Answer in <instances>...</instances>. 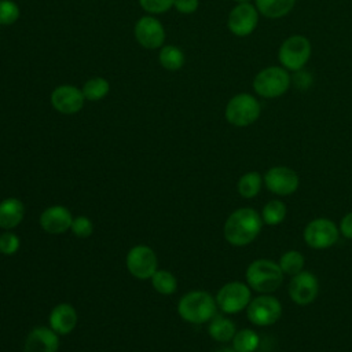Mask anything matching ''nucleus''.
I'll return each mask as SVG.
<instances>
[{
    "label": "nucleus",
    "instance_id": "obj_1",
    "mask_svg": "<svg viewBox=\"0 0 352 352\" xmlns=\"http://www.w3.org/2000/svg\"><path fill=\"white\" fill-rule=\"evenodd\" d=\"M263 217L252 208L232 212L224 224V236L234 246H243L256 239L261 231Z\"/></svg>",
    "mask_w": 352,
    "mask_h": 352
},
{
    "label": "nucleus",
    "instance_id": "obj_2",
    "mask_svg": "<svg viewBox=\"0 0 352 352\" xmlns=\"http://www.w3.org/2000/svg\"><path fill=\"white\" fill-rule=\"evenodd\" d=\"M216 300L204 290H192L186 293L177 304L179 315L190 323L201 324L210 320L216 315Z\"/></svg>",
    "mask_w": 352,
    "mask_h": 352
},
{
    "label": "nucleus",
    "instance_id": "obj_3",
    "mask_svg": "<svg viewBox=\"0 0 352 352\" xmlns=\"http://www.w3.org/2000/svg\"><path fill=\"white\" fill-rule=\"evenodd\" d=\"M292 84V76L283 66H267L253 78V91L264 98L274 99L287 92Z\"/></svg>",
    "mask_w": 352,
    "mask_h": 352
},
{
    "label": "nucleus",
    "instance_id": "obj_4",
    "mask_svg": "<svg viewBox=\"0 0 352 352\" xmlns=\"http://www.w3.org/2000/svg\"><path fill=\"white\" fill-rule=\"evenodd\" d=\"M246 280L249 286L258 293H271L276 290L283 280V271L279 264L258 258L249 264L246 270Z\"/></svg>",
    "mask_w": 352,
    "mask_h": 352
},
{
    "label": "nucleus",
    "instance_id": "obj_5",
    "mask_svg": "<svg viewBox=\"0 0 352 352\" xmlns=\"http://www.w3.org/2000/svg\"><path fill=\"white\" fill-rule=\"evenodd\" d=\"M261 104L256 96L248 92L234 95L226 104V120L234 126H249L258 120Z\"/></svg>",
    "mask_w": 352,
    "mask_h": 352
},
{
    "label": "nucleus",
    "instance_id": "obj_6",
    "mask_svg": "<svg viewBox=\"0 0 352 352\" xmlns=\"http://www.w3.org/2000/svg\"><path fill=\"white\" fill-rule=\"evenodd\" d=\"M311 52L312 45L308 37L302 34H293L282 41L278 50V59L280 66L286 70L298 72L308 63Z\"/></svg>",
    "mask_w": 352,
    "mask_h": 352
},
{
    "label": "nucleus",
    "instance_id": "obj_7",
    "mask_svg": "<svg viewBox=\"0 0 352 352\" xmlns=\"http://www.w3.org/2000/svg\"><path fill=\"white\" fill-rule=\"evenodd\" d=\"M258 11L252 3H238L228 14L227 28L236 37L250 36L258 25Z\"/></svg>",
    "mask_w": 352,
    "mask_h": 352
},
{
    "label": "nucleus",
    "instance_id": "obj_8",
    "mask_svg": "<svg viewBox=\"0 0 352 352\" xmlns=\"http://www.w3.org/2000/svg\"><path fill=\"white\" fill-rule=\"evenodd\" d=\"M250 289L242 282L226 283L216 294V304L226 314H236L250 302Z\"/></svg>",
    "mask_w": 352,
    "mask_h": 352
},
{
    "label": "nucleus",
    "instance_id": "obj_9",
    "mask_svg": "<svg viewBox=\"0 0 352 352\" xmlns=\"http://www.w3.org/2000/svg\"><path fill=\"white\" fill-rule=\"evenodd\" d=\"M282 315V305L272 296H258L248 305V319L256 326L274 324Z\"/></svg>",
    "mask_w": 352,
    "mask_h": 352
},
{
    "label": "nucleus",
    "instance_id": "obj_10",
    "mask_svg": "<svg viewBox=\"0 0 352 352\" xmlns=\"http://www.w3.org/2000/svg\"><path fill=\"white\" fill-rule=\"evenodd\" d=\"M340 231L329 219H315L304 230V241L312 249H327L338 239Z\"/></svg>",
    "mask_w": 352,
    "mask_h": 352
},
{
    "label": "nucleus",
    "instance_id": "obj_11",
    "mask_svg": "<svg viewBox=\"0 0 352 352\" xmlns=\"http://www.w3.org/2000/svg\"><path fill=\"white\" fill-rule=\"evenodd\" d=\"M126 268L138 279H148L158 270L154 250L146 245L133 246L126 254Z\"/></svg>",
    "mask_w": 352,
    "mask_h": 352
},
{
    "label": "nucleus",
    "instance_id": "obj_12",
    "mask_svg": "<svg viewBox=\"0 0 352 352\" xmlns=\"http://www.w3.org/2000/svg\"><path fill=\"white\" fill-rule=\"evenodd\" d=\"M133 33L136 41L147 50L160 48L165 41V29L162 23L157 18L150 15L142 16L135 23Z\"/></svg>",
    "mask_w": 352,
    "mask_h": 352
},
{
    "label": "nucleus",
    "instance_id": "obj_13",
    "mask_svg": "<svg viewBox=\"0 0 352 352\" xmlns=\"http://www.w3.org/2000/svg\"><path fill=\"white\" fill-rule=\"evenodd\" d=\"M84 100L82 91L70 84L59 85L51 92V104L62 114L78 113L84 106Z\"/></svg>",
    "mask_w": 352,
    "mask_h": 352
},
{
    "label": "nucleus",
    "instance_id": "obj_14",
    "mask_svg": "<svg viewBox=\"0 0 352 352\" xmlns=\"http://www.w3.org/2000/svg\"><path fill=\"white\" fill-rule=\"evenodd\" d=\"M319 293V283L314 274L301 271L293 275L289 283V296L298 305L311 304Z\"/></svg>",
    "mask_w": 352,
    "mask_h": 352
},
{
    "label": "nucleus",
    "instance_id": "obj_15",
    "mask_svg": "<svg viewBox=\"0 0 352 352\" xmlns=\"http://www.w3.org/2000/svg\"><path fill=\"white\" fill-rule=\"evenodd\" d=\"M264 183L267 188L276 195H290L297 190L300 179L292 168L274 166L267 170Z\"/></svg>",
    "mask_w": 352,
    "mask_h": 352
},
{
    "label": "nucleus",
    "instance_id": "obj_16",
    "mask_svg": "<svg viewBox=\"0 0 352 352\" xmlns=\"http://www.w3.org/2000/svg\"><path fill=\"white\" fill-rule=\"evenodd\" d=\"M72 213L67 208L54 205L47 208L40 216V226L48 234H62L72 227Z\"/></svg>",
    "mask_w": 352,
    "mask_h": 352
},
{
    "label": "nucleus",
    "instance_id": "obj_17",
    "mask_svg": "<svg viewBox=\"0 0 352 352\" xmlns=\"http://www.w3.org/2000/svg\"><path fill=\"white\" fill-rule=\"evenodd\" d=\"M59 346L58 334L45 326H40L33 329L23 345V352H56Z\"/></svg>",
    "mask_w": 352,
    "mask_h": 352
},
{
    "label": "nucleus",
    "instance_id": "obj_18",
    "mask_svg": "<svg viewBox=\"0 0 352 352\" xmlns=\"http://www.w3.org/2000/svg\"><path fill=\"white\" fill-rule=\"evenodd\" d=\"M50 327L56 334H69L77 324V314L76 309L67 304L60 302L55 305L50 314Z\"/></svg>",
    "mask_w": 352,
    "mask_h": 352
},
{
    "label": "nucleus",
    "instance_id": "obj_19",
    "mask_svg": "<svg viewBox=\"0 0 352 352\" xmlns=\"http://www.w3.org/2000/svg\"><path fill=\"white\" fill-rule=\"evenodd\" d=\"M25 206L18 198H6L0 202V227L4 230L15 228L23 219Z\"/></svg>",
    "mask_w": 352,
    "mask_h": 352
},
{
    "label": "nucleus",
    "instance_id": "obj_20",
    "mask_svg": "<svg viewBox=\"0 0 352 352\" xmlns=\"http://www.w3.org/2000/svg\"><path fill=\"white\" fill-rule=\"evenodd\" d=\"M254 6L260 15L278 19L287 15L296 6V0H254Z\"/></svg>",
    "mask_w": 352,
    "mask_h": 352
},
{
    "label": "nucleus",
    "instance_id": "obj_21",
    "mask_svg": "<svg viewBox=\"0 0 352 352\" xmlns=\"http://www.w3.org/2000/svg\"><path fill=\"white\" fill-rule=\"evenodd\" d=\"M208 331H209V336L219 342L231 341L236 333L235 324L232 320H230L224 316H216V315L212 318Z\"/></svg>",
    "mask_w": 352,
    "mask_h": 352
},
{
    "label": "nucleus",
    "instance_id": "obj_22",
    "mask_svg": "<svg viewBox=\"0 0 352 352\" xmlns=\"http://www.w3.org/2000/svg\"><path fill=\"white\" fill-rule=\"evenodd\" d=\"M158 60L164 69L176 72L182 69L184 65V54L176 45H162L158 55Z\"/></svg>",
    "mask_w": 352,
    "mask_h": 352
},
{
    "label": "nucleus",
    "instance_id": "obj_23",
    "mask_svg": "<svg viewBox=\"0 0 352 352\" xmlns=\"http://www.w3.org/2000/svg\"><path fill=\"white\" fill-rule=\"evenodd\" d=\"M81 91H82L85 99L96 102V100L103 99L109 94L110 84L103 77H92L85 81Z\"/></svg>",
    "mask_w": 352,
    "mask_h": 352
},
{
    "label": "nucleus",
    "instance_id": "obj_24",
    "mask_svg": "<svg viewBox=\"0 0 352 352\" xmlns=\"http://www.w3.org/2000/svg\"><path fill=\"white\" fill-rule=\"evenodd\" d=\"M232 348L236 352H253L257 349L260 338L256 331L250 329H242L232 337Z\"/></svg>",
    "mask_w": 352,
    "mask_h": 352
},
{
    "label": "nucleus",
    "instance_id": "obj_25",
    "mask_svg": "<svg viewBox=\"0 0 352 352\" xmlns=\"http://www.w3.org/2000/svg\"><path fill=\"white\" fill-rule=\"evenodd\" d=\"M151 283L155 292L160 294H173L177 289V280L173 274L165 270H157L151 276Z\"/></svg>",
    "mask_w": 352,
    "mask_h": 352
},
{
    "label": "nucleus",
    "instance_id": "obj_26",
    "mask_svg": "<svg viewBox=\"0 0 352 352\" xmlns=\"http://www.w3.org/2000/svg\"><path fill=\"white\" fill-rule=\"evenodd\" d=\"M263 179L258 172H248L238 180V192L243 198H253L261 188Z\"/></svg>",
    "mask_w": 352,
    "mask_h": 352
},
{
    "label": "nucleus",
    "instance_id": "obj_27",
    "mask_svg": "<svg viewBox=\"0 0 352 352\" xmlns=\"http://www.w3.org/2000/svg\"><path fill=\"white\" fill-rule=\"evenodd\" d=\"M261 217L268 226H276L286 217V205L282 201L272 199L263 208Z\"/></svg>",
    "mask_w": 352,
    "mask_h": 352
},
{
    "label": "nucleus",
    "instance_id": "obj_28",
    "mask_svg": "<svg viewBox=\"0 0 352 352\" xmlns=\"http://www.w3.org/2000/svg\"><path fill=\"white\" fill-rule=\"evenodd\" d=\"M304 256L297 250H289L282 254L279 260V267L283 271V274L287 275H296L302 271L304 268Z\"/></svg>",
    "mask_w": 352,
    "mask_h": 352
},
{
    "label": "nucleus",
    "instance_id": "obj_29",
    "mask_svg": "<svg viewBox=\"0 0 352 352\" xmlns=\"http://www.w3.org/2000/svg\"><path fill=\"white\" fill-rule=\"evenodd\" d=\"M19 18V7L11 0H0V25H12Z\"/></svg>",
    "mask_w": 352,
    "mask_h": 352
},
{
    "label": "nucleus",
    "instance_id": "obj_30",
    "mask_svg": "<svg viewBox=\"0 0 352 352\" xmlns=\"http://www.w3.org/2000/svg\"><path fill=\"white\" fill-rule=\"evenodd\" d=\"M70 228L74 232V235L78 238H88L94 231L92 221L85 216H78L73 219Z\"/></svg>",
    "mask_w": 352,
    "mask_h": 352
},
{
    "label": "nucleus",
    "instance_id": "obj_31",
    "mask_svg": "<svg viewBox=\"0 0 352 352\" xmlns=\"http://www.w3.org/2000/svg\"><path fill=\"white\" fill-rule=\"evenodd\" d=\"M139 4L148 14H164L173 7V0H139Z\"/></svg>",
    "mask_w": 352,
    "mask_h": 352
},
{
    "label": "nucleus",
    "instance_id": "obj_32",
    "mask_svg": "<svg viewBox=\"0 0 352 352\" xmlns=\"http://www.w3.org/2000/svg\"><path fill=\"white\" fill-rule=\"evenodd\" d=\"M19 238L12 232H3L0 235V252L3 254L11 256L19 249Z\"/></svg>",
    "mask_w": 352,
    "mask_h": 352
},
{
    "label": "nucleus",
    "instance_id": "obj_33",
    "mask_svg": "<svg viewBox=\"0 0 352 352\" xmlns=\"http://www.w3.org/2000/svg\"><path fill=\"white\" fill-rule=\"evenodd\" d=\"M199 0H173V7L180 14H192L198 10Z\"/></svg>",
    "mask_w": 352,
    "mask_h": 352
},
{
    "label": "nucleus",
    "instance_id": "obj_34",
    "mask_svg": "<svg viewBox=\"0 0 352 352\" xmlns=\"http://www.w3.org/2000/svg\"><path fill=\"white\" fill-rule=\"evenodd\" d=\"M340 231H341V234H342L345 238L352 239V212L346 213V214L341 219Z\"/></svg>",
    "mask_w": 352,
    "mask_h": 352
},
{
    "label": "nucleus",
    "instance_id": "obj_35",
    "mask_svg": "<svg viewBox=\"0 0 352 352\" xmlns=\"http://www.w3.org/2000/svg\"><path fill=\"white\" fill-rule=\"evenodd\" d=\"M216 352H236L234 348H228V346H224V348H221V349H219V351H216Z\"/></svg>",
    "mask_w": 352,
    "mask_h": 352
},
{
    "label": "nucleus",
    "instance_id": "obj_36",
    "mask_svg": "<svg viewBox=\"0 0 352 352\" xmlns=\"http://www.w3.org/2000/svg\"><path fill=\"white\" fill-rule=\"evenodd\" d=\"M234 1H235L236 4H238V3H250V0H234Z\"/></svg>",
    "mask_w": 352,
    "mask_h": 352
}]
</instances>
